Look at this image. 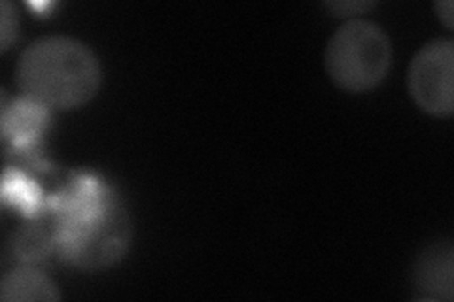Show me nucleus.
<instances>
[{
  "label": "nucleus",
  "mask_w": 454,
  "mask_h": 302,
  "mask_svg": "<svg viewBox=\"0 0 454 302\" xmlns=\"http://www.w3.org/2000/svg\"><path fill=\"white\" fill-rule=\"evenodd\" d=\"M55 250L63 261L83 270L105 268L129 250L131 223L108 185L76 176L50 198Z\"/></svg>",
  "instance_id": "f257e3e1"
},
{
  "label": "nucleus",
  "mask_w": 454,
  "mask_h": 302,
  "mask_svg": "<svg viewBox=\"0 0 454 302\" xmlns=\"http://www.w3.org/2000/svg\"><path fill=\"white\" fill-rule=\"evenodd\" d=\"M16 80L25 97L50 110H76L88 105L101 88V65L83 42L46 36L23 50Z\"/></svg>",
  "instance_id": "f03ea898"
},
{
  "label": "nucleus",
  "mask_w": 454,
  "mask_h": 302,
  "mask_svg": "<svg viewBox=\"0 0 454 302\" xmlns=\"http://www.w3.org/2000/svg\"><path fill=\"white\" fill-rule=\"evenodd\" d=\"M392 46L377 23L352 19L339 27L324 53L330 80L348 93H367L387 78Z\"/></svg>",
  "instance_id": "7ed1b4c3"
},
{
  "label": "nucleus",
  "mask_w": 454,
  "mask_h": 302,
  "mask_svg": "<svg viewBox=\"0 0 454 302\" xmlns=\"http://www.w3.org/2000/svg\"><path fill=\"white\" fill-rule=\"evenodd\" d=\"M409 93L415 105L435 118L454 112V42L437 38L424 44L409 66Z\"/></svg>",
  "instance_id": "20e7f679"
},
{
  "label": "nucleus",
  "mask_w": 454,
  "mask_h": 302,
  "mask_svg": "<svg viewBox=\"0 0 454 302\" xmlns=\"http://www.w3.org/2000/svg\"><path fill=\"white\" fill-rule=\"evenodd\" d=\"M51 110L35 98L20 97L8 105L3 98V138L13 151H28L35 148L50 125Z\"/></svg>",
  "instance_id": "39448f33"
},
{
  "label": "nucleus",
  "mask_w": 454,
  "mask_h": 302,
  "mask_svg": "<svg viewBox=\"0 0 454 302\" xmlns=\"http://www.w3.org/2000/svg\"><path fill=\"white\" fill-rule=\"evenodd\" d=\"M452 246L437 242L426 248L415 265V285L424 298L452 300Z\"/></svg>",
  "instance_id": "423d86ee"
},
{
  "label": "nucleus",
  "mask_w": 454,
  "mask_h": 302,
  "mask_svg": "<svg viewBox=\"0 0 454 302\" xmlns=\"http://www.w3.org/2000/svg\"><path fill=\"white\" fill-rule=\"evenodd\" d=\"M0 298L4 302H28V300H59L61 293L57 285L38 270L16 268L4 275L0 282Z\"/></svg>",
  "instance_id": "0eeeda50"
},
{
  "label": "nucleus",
  "mask_w": 454,
  "mask_h": 302,
  "mask_svg": "<svg viewBox=\"0 0 454 302\" xmlns=\"http://www.w3.org/2000/svg\"><path fill=\"white\" fill-rule=\"evenodd\" d=\"M3 198L6 205H12L23 212L27 218H35L42 206V193L40 187L28 180L18 170L6 168L3 178Z\"/></svg>",
  "instance_id": "6e6552de"
},
{
  "label": "nucleus",
  "mask_w": 454,
  "mask_h": 302,
  "mask_svg": "<svg viewBox=\"0 0 454 302\" xmlns=\"http://www.w3.org/2000/svg\"><path fill=\"white\" fill-rule=\"evenodd\" d=\"M55 250V238H53V227L42 228V227H25L16 235L13 242V253L18 255L23 263H36L42 261L46 255Z\"/></svg>",
  "instance_id": "1a4fd4ad"
},
{
  "label": "nucleus",
  "mask_w": 454,
  "mask_h": 302,
  "mask_svg": "<svg viewBox=\"0 0 454 302\" xmlns=\"http://www.w3.org/2000/svg\"><path fill=\"white\" fill-rule=\"evenodd\" d=\"M18 10L8 0L0 3V51H8L12 42L18 38Z\"/></svg>",
  "instance_id": "9d476101"
},
{
  "label": "nucleus",
  "mask_w": 454,
  "mask_h": 302,
  "mask_svg": "<svg viewBox=\"0 0 454 302\" xmlns=\"http://www.w3.org/2000/svg\"><path fill=\"white\" fill-rule=\"evenodd\" d=\"M324 6L332 13H335L337 18H348V16H356V13L372 10L375 3H372V0H340V3H325Z\"/></svg>",
  "instance_id": "9b49d317"
},
{
  "label": "nucleus",
  "mask_w": 454,
  "mask_h": 302,
  "mask_svg": "<svg viewBox=\"0 0 454 302\" xmlns=\"http://www.w3.org/2000/svg\"><path fill=\"white\" fill-rule=\"evenodd\" d=\"M435 12H437V18L443 21V25L447 28H454V16H452V10H454V4L452 0H443V3H435Z\"/></svg>",
  "instance_id": "f8f14e48"
}]
</instances>
